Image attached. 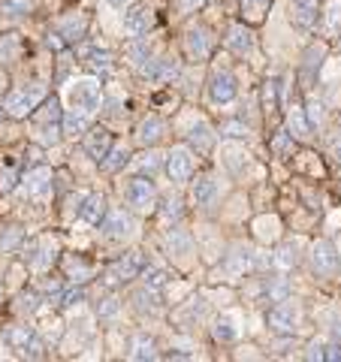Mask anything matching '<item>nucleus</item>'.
Returning <instances> with one entry per match:
<instances>
[{"instance_id": "f257e3e1", "label": "nucleus", "mask_w": 341, "mask_h": 362, "mask_svg": "<svg viewBox=\"0 0 341 362\" xmlns=\"http://www.w3.org/2000/svg\"><path fill=\"white\" fill-rule=\"evenodd\" d=\"M61 118H64V112H61L58 97H49L37 112H33V139L40 145H58L64 139Z\"/></svg>"}, {"instance_id": "f03ea898", "label": "nucleus", "mask_w": 341, "mask_h": 362, "mask_svg": "<svg viewBox=\"0 0 341 362\" xmlns=\"http://www.w3.org/2000/svg\"><path fill=\"white\" fill-rule=\"evenodd\" d=\"M67 100H70L73 112L82 115H94L103 109V85L97 82V76H85V78H73L67 88Z\"/></svg>"}, {"instance_id": "7ed1b4c3", "label": "nucleus", "mask_w": 341, "mask_h": 362, "mask_svg": "<svg viewBox=\"0 0 341 362\" xmlns=\"http://www.w3.org/2000/svg\"><path fill=\"white\" fill-rule=\"evenodd\" d=\"M124 194V202H127V209L136 211V214H149V211H157V202H161V194H157L151 175H130L124 181L121 187Z\"/></svg>"}, {"instance_id": "20e7f679", "label": "nucleus", "mask_w": 341, "mask_h": 362, "mask_svg": "<svg viewBox=\"0 0 341 362\" xmlns=\"http://www.w3.org/2000/svg\"><path fill=\"white\" fill-rule=\"evenodd\" d=\"M45 100H49V88L45 85H28V88H18L16 94H9L4 109H6L9 118H28L45 103Z\"/></svg>"}, {"instance_id": "39448f33", "label": "nucleus", "mask_w": 341, "mask_h": 362, "mask_svg": "<svg viewBox=\"0 0 341 362\" xmlns=\"http://www.w3.org/2000/svg\"><path fill=\"white\" fill-rule=\"evenodd\" d=\"M149 266V259H145L142 251H127L124 257H118L115 263H112L106 269V287L109 290H115V287H124V284H130V281H136L142 275V269Z\"/></svg>"}, {"instance_id": "423d86ee", "label": "nucleus", "mask_w": 341, "mask_h": 362, "mask_svg": "<svg viewBox=\"0 0 341 362\" xmlns=\"http://www.w3.org/2000/svg\"><path fill=\"white\" fill-rule=\"evenodd\" d=\"M190 206L206 214L221 206V181L212 173H200L197 178H190Z\"/></svg>"}, {"instance_id": "0eeeda50", "label": "nucleus", "mask_w": 341, "mask_h": 362, "mask_svg": "<svg viewBox=\"0 0 341 362\" xmlns=\"http://www.w3.org/2000/svg\"><path fill=\"white\" fill-rule=\"evenodd\" d=\"M163 169L173 185H187L193 173H197V151L190 145H175V148H169Z\"/></svg>"}, {"instance_id": "6e6552de", "label": "nucleus", "mask_w": 341, "mask_h": 362, "mask_svg": "<svg viewBox=\"0 0 341 362\" xmlns=\"http://www.w3.org/2000/svg\"><path fill=\"white\" fill-rule=\"evenodd\" d=\"M311 272L317 278H338L341 275V254L329 239H317L311 245Z\"/></svg>"}, {"instance_id": "1a4fd4ad", "label": "nucleus", "mask_w": 341, "mask_h": 362, "mask_svg": "<svg viewBox=\"0 0 341 362\" xmlns=\"http://www.w3.org/2000/svg\"><path fill=\"white\" fill-rule=\"evenodd\" d=\"M133 233H136V221H133L130 209H109L106 218L100 221V235H103L106 242L121 245V242L133 239Z\"/></svg>"}, {"instance_id": "9d476101", "label": "nucleus", "mask_w": 341, "mask_h": 362, "mask_svg": "<svg viewBox=\"0 0 341 362\" xmlns=\"http://www.w3.org/2000/svg\"><path fill=\"white\" fill-rule=\"evenodd\" d=\"M139 76L149 78L154 85H173L181 76V61L173 58V54H154L151 61H145L139 66Z\"/></svg>"}, {"instance_id": "9b49d317", "label": "nucleus", "mask_w": 341, "mask_h": 362, "mask_svg": "<svg viewBox=\"0 0 341 362\" xmlns=\"http://www.w3.org/2000/svg\"><path fill=\"white\" fill-rule=\"evenodd\" d=\"M238 94V78L230 66H214L212 76H209V100L214 106H226L233 103Z\"/></svg>"}, {"instance_id": "f8f14e48", "label": "nucleus", "mask_w": 341, "mask_h": 362, "mask_svg": "<svg viewBox=\"0 0 341 362\" xmlns=\"http://www.w3.org/2000/svg\"><path fill=\"white\" fill-rule=\"evenodd\" d=\"M266 326L275 335H293L299 326V308L293 305V299H281L266 311Z\"/></svg>"}, {"instance_id": "ddd939ff", "label": "nucleus", "mask_w": 341, "mask_h": 362, "mask_svg": "<svg viewBox=\"0 0 341 362\" xmlns=\"http://www.w3.org/2000/svg\"><path fill=\"white\" fill-rule=\"evenodd\" d=\"M25 263L37 272H45L52 269V263L58 259V239H52V235H40V239H33L25 245Z\"/></svg>"}, {"instance_id": "4468645a", "label": "nucleus", "mask_w": 341, "mask_h": 362, "mask_svg": "<svg viewBox=\"0 0 341 362\" xmlns=\"http://www.w3.org/2000/svg\"><path fill=\"white\" fill-rule=\"evenodd\" d=\"M185 49H187V58L190 61H209L212 52H214V33L206 25H190L185 30Z\"/></svg>"}, {"instance_id": "2eb2a0df", "label": "nucleus", "mask_w": 341, "mask_h": 362, "mask_svg": "<svg viewBox=\"0 0 341 362\" xmlns=\"http://www.w3.org/2000/svg\"><path fill=\"white\" fill-rule=\"evenodd\" d=\"M154 9L149 4H136L124 13V33L130 40H139V37H149L151 28H154Z\"/></svg>"}, {"instance_id": "dca6fc26", "label": "nucleus", "mask_w": 341, "mask_h": 362, "mask_svg": "<svg viewBox=\"0 0 341 362\" xmlns=\"http://www.w3.org/2000/svg\"><path fill=\"white\" fill-rule=\"evenodd\" d=\"M163 251H166L169 259L185 263V259H190L193 254H197V239H193L187 230H181V226H173L163 239Z\"/></svg>"}, {"instance_id": "f3484780", "label": "nucleus", "mask_w": 341, "mask_h": 362, "mask_svg": "<svg viewBox=\"0 0 341 362\" xmlns=\"http://www.w3.org/2000/svg\"><path fill=\"white\" fill-rule=\"evenodd\" d=\"M115 145V136H112L106 127H88V133L82 136V148L94 163H103L106 154L112 151Z\"/></svg>"}, {"instance_id": "a211bd4d", "label": "nucleus", "mask_w": 341, "mask_h": 362, "mask_svg": "<svg viewBox=\"0 0 341 362\" xmlns=\"http://www.w3.org/2000/svg\"><path fill=\"white\" fill-rule=\"evenodd\" d=\"M224 275L226 278H245L254 272V251L245 245H233L230 254H224Z\"/></svg>"}, {"instance_id": "6ab92c4d", "label": "nucleus", "mask_w": 341, "mask_h": 362, "mask_svg": "<svg viewBox=\"0 0 341 362\" xmlns=\"http://www.w3.org/2000/svg\"><path fill=\"white\" fill-rule=\"evenodd\" d=\"M52 187H54V173L49 166H37L21 178V190H25V197H30V199H45L52 194Z\"/></svg>"}, {"instance_id": "aec40b11", "label": "nucleus", "mask_w": 341, "mask_h": 362, "mask_svg": "<svg viewBox=\"0 0 341 362\" xmlns=\"http://www.w3.org/2000/svg\"><path fill=\"white\" fill-rule=\"evenodd\" d=\"M226 49H230L236 58H248V54H254L257 49V37L254 30L245 25V21H236V25H230V30H226Z\"/></svg>"}, {"instance_id": "412c9836", "label": "nucleus", "mask_w": 341, "mask_h": 362, "mask_svg": "<svg viewBox=\"0 0 341 362\" xmlns=\"http://www.w3.org/2000/svg\"><path fill=\"white\" fill-rule=\"evenodd\" d=\"M88 25H91V18L85 13H73V16H64L58 25H54V33H58L67 45H76V42L85 40Z\"/></svg>"}, {"instance_id": "4be33fe9", "label": "nucleus", "mask_w": 341, "mask_h": 362, "mask_svg": "<svg viewBox=\"0 0 341 362\" xmlns=\"http://www.w3.org/2000/svg\"><path fill=\"white\" fill-rule=\"evenodd\" d=\"M163 136H166V121L161 115H154V112L136 124V142H139L142 148H154Z\"/></svg>"}, {"instance_id": "5701e85b", "label": "nucleus", "mask_w": 341, "mask_h": 362, "mask_svg": "<svg viewBox=\"0 0 341 362\" xmlns=\"http://www.w3.org/2000/svg\"><path fill=\"white\" fill-rule=\"evenodd\" d=\"M185 139H187V145L197 154H209L214 148V142H218V133H214V127L206 118H200L197 124H190V130L185 133Z\"/></svg>"}, {"instance_id": "b1692460", "label": "nucleus", "mask_w": 341, "mask_h": 362, "mask_svg": "<svg viewBox=\"0 0 341 362\" xmlns=\"http://www.w3.org/2000/svg\"><path fill=\"white\" fill-rule=\"evenodd\" d=\"M209 317V302L202 293H197V296H190L181 308L175 311V320H178V329H190L193 323H202Z\"/></svg>"}, {"instance_id": "393cba45", "label": "nucleus", "mask_w": 341, "mask_h": 362, "mask_svg": "<svg viewBox=\"0 0 341 362\" xmlns=\"http://www.w3.org/2000/svg\"><path fill=\"white\" fill-rule=\"evenodd\" d=\"M323 58H326V45L323 42H311L308 49H305L302 64H299V78H302L305 88H311V82L317 78V73H320V66H323Z\"/></svg>"}, {"instance_id": "a878e982", "label": "nucleus", "mask_w": 341, "mask_h": 362, "mask_svg": "<svg viewBox=\"0 0 341 362\" xmlns=\"http://www.w3.org/2000/svg\"><path fill=\"white\" fill-rule=\"evenodd\" d=\"M290 21L299 30H311L320 21V4L317 0H290Z\"/></svg>"}, {"instance_id": "bb28decb", "label": "nucleus", "mask_w": 341, "mask_h": 362, "mask_svg": "<svg viewBox=\"0 0 341 362\" xmlns=\"http://www.w3.org/2000/svg\"><path fill=\"white\" fill-rule=\"evenodd\" d=\"M130 308L139 314V317H154L157 311H161V290H154L149 284L136 287L130 293Z\"/></svg>"}, {"instance_id": "cd10ccee", "label": "nucleus", "mask_w": 341, "mask_h": 362, "mask_svg": "<svg viewBox=\"0 0 341 362\" xmlns=\"http://www.w3.org/2000/svg\"><path fill=\"white\" fill-rule=\"evenodd\" d=\"M61 266H64V278L70 281V284H88V281L94 278V263L85 259L82 254H67Z\"/></svg>"}, {"instance_id": "c85d7f7f", "label": "nucleus", "mask_w": 341, "mask_h": 362, "mask_svg": "<svg viewBox=\"0 0 341 362\" xmlns=\"http://www.w3.org/2000/svg\"><path fill=\"white\" fill-rule=\"evenodd\" d=\"M127 359H136V362L161 359V354H157V341H154L151 335H145V332L130 335V341H127Z\"/></svg>"}, {"instance_id": "c756f323", "label": "nucleus", "mask_w": 341, "mask_h": 362, "mask_svg": "<svg viewBox=\"0 0 341 362\" xmlns=\"http://www.w3.org/2000/svg\"><path fill=\"white\" fill-rule=\"evenodd\" d=\"M4 341L13 350H21V356H25L28 347L37 341V332H33L28 323H16V326H6V329H4Z\"/></svg>"}, {"instance_id": "7c9ffc66", "label": "nucleus", "mask_w": 341, "mask_h": 362, "mask_svg": "<svg viewBox=\"0 0 341 362\" xmlns=\"http://www.w3.org/2000/svg\"><path fill=\"white\" fill-rule=\"evenodd\" d=\"M260 293H263L266 302H281V299H290V281L284 275H266L260 278Z\"/></svg>"}, {"instance_id": "2f4dec72", "label": "nucleus", "mask_w": 341, "mask_h": 362, "mask_svg": "<svg viewBox=\"0 0 341 362\" xmlns=\"http://www.w3.org/2000/svg\"><path fill=\"white\" fill-rule=\"evenodd\" d=\"M106 211H109V202L103 194H88L85 202H82V211H79V218H82L85 223L91 226H100V221L106 218Z\"/></svg>"}, {"instance_id": "473e14b6", "label": "nucleus", "mask_w": 341, "mask_h": 362, "mask_svg": "<svg viewBox=\"0 0 341 362\" xmlns=\"http://www.w3.org/2000/svg\"><path fill=\"white\" fill-rule=\"evenodd\" d=\"M85 64H88V70L100 76V78H109L112 73H115V54L106 52V49H91L85 54Z\"/></svg>"}, {"instance_id": "72a5a7b5", "label": "nucleus", "mask_w": 341, "mask_h": 362, "mask_svg": "<svg viewBox=\"0 0 341 362\" xmlns=\"http://www.w3.org/2000/svg\"><path fill=\"white\" fill-rule=\"evenodd\" d=\"M157 214H161V221H163V223H169V226H178L181 221H185V214H187V209H185V199L175 197V194L163 197L161 202H157Z\"/></svg>"}, {"instance_id": "f704fd0d", "label": "nucleus", "mask_w": 341, "mask_h": 362, "mask_svg": "<svg viewBox=\"0 0 341 362\" xmlns=\"http://www.w3.org/2000/svg\"><path fill=\"white\" fill-rule=\"evenodd\" d=\"M212 338L218 344H236L238 341V326L230 314H221V317H214V323H212Z\"/></svg>"}, {"instance_id": "c9c22d12", "label": "nucleus", "mask_w": 341, "mask_h": 362, "mask_svg": "<svg viewBox=\"0 0 341 362\" xmlns=\"http://www.w3.org/2000/svg\"><path fill=\"white\" fill-rule=\"evenodd\" d=\"M61 127H64V136L67 139H82V136L88 133L91 127V115H82V112H64L61 118Z\"/></svg>"}, {"instance_id": "e433bc0d", "label": "nucleus", "mask_w": 341, "mask_h": 362, "mask_svg": "<svg viewBox=\"0 0 341 362\" xmlns=\"http://www.w3.org/2000/svg\"><path fill=\"white\" fill-rule=\"evenodd\" d=\"M94 314H97L100 323H115L121 317V299L115 296V293H106L103 299L94 302Z\"/></svg>"}, {"instance_id": "4c0bfd02", "label": "nucleus", "mask_w": 341, "mask_h": 362, "mask_svg": "<svg viewBox=\"0 0 341 362\" xmlns=\"http://www.w3.org/2000/svg\"><path fill=\"white\" fill-rule=\"evenodd\" d=\"M163 163H166V154H161V151H154V148H149V151H142L139 157H133V160H130V166L136 169V173H149V175H154V173H161V169H163Z\"/></svg>"}, {"instance_id": "58836bf2", "label": "nucleus", "mask_w": 341, "mask_h": 362, "mask_svg": "<svg viewBox=\"0 0 341 362\" xmlns=\"http://www.w3.org/2000/svg\"><path fill=\"white\" fill-rule=\"evenodd\" d=\"M124 54L130 58V64L139 70V66L145 64V61H151L154 58V52H151V42H149V37H139V40H130L127 42V49H124Z\"/></svg>"}, {"instance_id": "ea45409f", "label": "nucleus", "mask_w": 341, "mask_h": 362, "mask_svg": "<svg viewBox=\"0 0 341 362\" xmlns=\"http://www.w3.org/2000/svg\"><path fill=\"white\" fill-rule=\"evenodd\" d=\"M287 124H290V133L296 136V139H308L311 136V124H308V115H305V106H290Z\"/></svg>"}, {"instance_id": "a19ab883", "label": "nucleus", "mask_w": 341, "mask_h": 362, "mask_svg": "<svg viewBox=\"0 0 341 362\" xmlns=\"http://www.w3.org/2000/svg\"><path fill=\"white\" fill-rule=\"evenodd\" d=\"M269 148L275 157H293V151H296V136H293L290 130H278L269 139Z\"/></svg>"}, {"instance_id": "79ce46f5", "label": "nucleus", "mask_w": 341, "mask_h": 362, "mask_svg": "<svg viewBox=\"0 0 341 362\" xmlns=\"http://www.w3.org/2000/svg\"><path fill=\"white\" fill-rule=\"evenodd\" d=\"M139 281H142V284H149V287H154V290H163L169 281H173V272L163 269V266H151V263H149V266L142 269Z\"/></svg>"}, {"instance_id": "37998d69", "label": "nucleus", "mask_w": 341, "mask_h": 362, "mask_svg": "<svg viewBox=\"0 0 341 362\" xmlns=\"http://www.w3.org/2000/svg\"><path fill=\"white\" fill-rule=\"evenodd\" d=\"M275 266L278 269H296L299 266V245L296 242H284L275 247Z\"/></svg>"}, {"instance_id": "c03bdc74", "label": "nucleus", "mask_w": 341, "mask_h": 362, "mask_svg": "<svg viewBox=\"0 0 341 362\" xmlns=\"http://www.w3.org/2000/svg\"><path fill=\"white\" fill-rule=\"evenodd\" d=\"M284 109V97H281V82L278 78H269V82L263 85V112L266 115H272V112Z\"/></svg>"}, {"instance_id": "a18cd8bd", "label": "nucleus", "mask_w": 341, "mask_h": 362, "mask_svg": "<svg viewBox=\"0 0 341 362\" xmlns=\"http://www.w3.org/2000/svg\"><path fill=\"white\" fill-rule=\"evenodd\" d=\"M127 163H130L127 145H112V151L106 154V160L100 163V169H103V173H118V169H124Z\"/></svg>"}, {"instance_id": "49530a36", "label": "nucleus", "mask_w": 341, "mask_h": 362, "mask_svg": "<svg viewBox=\"0 0 341 362\" xmlns=\"http://www.w3.org/2000/svg\"><path fill=\"white\" fill-rule=\"evenodd\" d=\"M272 0H242V18L257 25V21H263V16L269 13Z\"/></svg>"}, {"instance_id": "de8ad7c7", "label": "nucleus", "mask_w": 341, "mask_h": 362, "mask_svg": "<svg viewBox=\"0 0 341 362\" xmlns=\"http://www.w3.org/2000/svg\"><path fill=\"white\" fill-rule=\"evenodd\" d=\"M30 13H33L30 0H0V16L6 18H25Z\"/></svg>"}, {"instance_id": "09e8293b", "label": "nucleus", "mask_w": 341, "mask_h": 362, "mask_svg": "<svg viewBox=\"0 0 341 362\" xmlns=\"http://www.w3.org/2000/svg\"><path fill=\"white\" fill-rule=\"evenodd\" d=\"M21 242H25V230H21V226H6V230L0 233V247H4V251H16Z\"/></svg>"}, {"instance_id": "8fccbe9b", "label": "nucleus", "mask_w": 341, "mask_h": 362, "mask_svg": "<svg viewBox=\"0 0 341 362\" xmlns=\"http://www.w3.org/2000/svg\"><path fill=\"white\" fill-rule=\"evenodd\" d=\"M88 299V287L85 284H76L70 290H64V296H61V308H76V305H82Z\"/></svg>"}, {"instance_id": "3c124183", "label": "nucleus", "mask_w": 341, "mask_h": 362, "mask_svg": "<svg viewBox=\"0 0 341 362\" xmlns=\"http://www.w3.org/2000/svg\"><path fill=\"white\" fill-rule=\"evenodd\" d=\"M218 133L226 136V139H245V136H248V124L245 121H224Z\"/></svg>"}, {"instance_id": "603ef678", "label": "nucleus", "mask_w": 341, "mask_h": 362, "mask_svg": "<svg viewBox=\"0 0 341 362\" xmlns=\"http://www.w3.org/2000/svg\"><path fill=\"white\" fill-rule=\"evenodd\" d=\"M40 302H42V296H40V293L28 290V293H21V296H18V305H16V308H18L21 314H33V311L40 308Z\"/></svg>"}, {"instance_id": "864d4df0", "label": "nucleus", "mask_w": 341, "mask_h": 362, "mask_svg": "<svg viewBox=\"0 0 341 362\" xmlns=\"http://www.w3.org/2000/svg\"><path fill=\"white\" fill-rule=\"evenodd\" d=\"M305 115H308V124H311V130H317L320 127V121H323V103L320 100H308V103H305Z\"/></svg>"}, {"instance_id": "5fc2aeb1", "label": "nucleus", "mask_w": 341, "mask_h": 362, "mask_svg": "<svg viewBox=\"0 0 341 362\" xmlns=\"http://www.w3.org/2000/svg\"><path fill=\"white\" fill-rule=\"evenodd\" d=\"M16 54H18V40L16 37L0 40V58H16Z\"/></svg>"}, {"instance_id": "6e6d98bb", "label": "nucleus", "mask_w": 341, "mask_h": 362, "mask_svg": "<svg viewBox=\"0 0 341 362\" xmlns=\"http://www.w3.org/2000/svg\"><path fill=\"white\" fill-rule=\"evenodd\" d=\"M305 359H323V344H308V350H305Z\"/></svg>"}, {"instance_id": "4d7b16f0", "label": "nucleus", "mask_w": 341, "mask_h": 362, "mask_svg": "<svg viewBox=\"0 0 341 362\" xmlns=\"http://www.w3.org/2000/svg\"><path fill=\"white\" fill-rule=\"evenodd\" d=\"M178 4H181V13H193V9L200 4H206V0H178Z\"/></svg>"}, {"instance_id": "13d9d810", "label": "nucleus", "mask_w": 341, "mask_h": 362, "mask_svg": "<svg viewBox=\"0 0 341 362\" xmlns=\"http://www.w3.org/2000/svg\"><path fill=\"white\" fill-rule=\"evenodd\" d=\"M333 157H338V160H341V130L333 136Z\"/></svg>"}, {"instance_id": "bf43d9fd", "label": "nucleus", "mask_w": 341, "mask_h": 362, "mask_svg": "<svg viewBox=\"0 0 341 362\" xmlns=\"http://www.w3.org/2000/svg\"><path fill=\"white\" fill-rule=\"evenodd\" d=\"M329 329H333V335H335V341H341V317H335V323L329 326Z\"/></svg>"}, {"instance_id": "052dcab7", "label": "nucleus", "mask_w": 341, "mask_h": 362, "mask_svg": "<svg viewBox=\"0 0 341 362\" xmlns=\"http://www.w3.org/2000/svg\"><path fill=\"white\" fill-rule=\"evenodd\" d=\"M112 6H124V4H130V0H109Z\"/></svg>"}, {"instance_id": "680f3d73", "label": "nucleus", "mask_w": 341, "mask_h": 362, "mask_svg": "<svg viewBox=\"0 0 341 362\" xmlns=\"http://www.w3.org/2000/svg\"><path fill=\"white\" fill-rule=\"evenodd\" d=\"M4 115H6V109H4V106H0V121H4Z\"/></svg>"}, {"instance_id": "e2e57ef3", "label": "nucleus", "mask_w": 341, "mask_h": 362, "mask_svg": "<svg viewBox=\"0 0 341 362\" xmlns=\"http://www.w3.org/2000/svg\"><path fill=\"white\" fill-rule=\"evenodd\" d=\"M0 296H4V293H0Z\"/></svg>"}]
</instances>
